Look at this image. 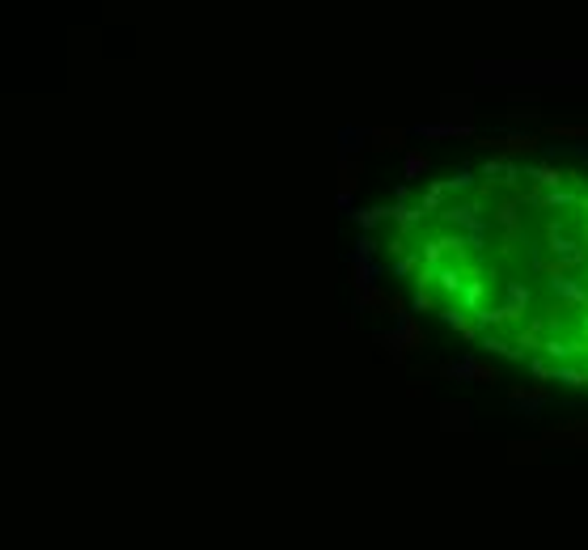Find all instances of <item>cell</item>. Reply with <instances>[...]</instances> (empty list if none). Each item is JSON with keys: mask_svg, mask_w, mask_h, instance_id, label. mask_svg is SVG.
I'll return each instance as SVG.
<instances>
[{"mask_svg": "<svg viewBox=\"0 0 588 550\" xmlns=\"http://www.w3.org/2000/svg\"><path fill=\"white\" fill-rule=\"evenodd\" d=\"M419 136H423V140H440V136H461V140H470L474 127H466V123H427V127H419Z\"/></svg>", "mask_w": 588, "mask_h": 550, "instance_id": "cell-1", "label": "cell"}, {"mask_svg": "<svg viewBox=\"0 0 588 550\" xmlns=\"http://www.w3.org/2000/svg\"><path fill=\"white\" fill-rule=\"evenodd\" d=\"M538 152V136H508L504 140V157H529Z\"/></svg>", "mask_w": 588, "mask_h": 550, "instance_id": "cell-2", "label": "cell"}, {"mask_svg": "<svg viewBox=\"0 0 588 550\" xmlns=\"http://www.w3.org/2000/svg\"><path fill=\"white\" fill-rule=\"evenodd\" d=\"M351 216H356V225H360V229H377L381 220H390L394 212H390V207H364V212H351Z\"/></svg>", "mask_w": 588, "mask_h": 550, "instance_id": "cell-3", "label": "cell"}, {"mask_svg": "<svg viewBox=\"0 0 588 550\" xmlns=\"http://www.w3.org/2000/svg\"><path fill=\"white\" fill-rule=\"evenodd\" d=\"M394 220H398V229L406 233V229H415L419 220H423V212H419V207H406V203H398V207H394Z\"/></svg>", "mask_w": 588, "mask_h": 550, "instance_id": "cell-4", "label": "cell"}, {"mask_svg": "<svg viewBox=\"0 0 588 550\" xmlns=\"http://www.w3.org/2000/svg\"><path fill=\"white\" fill-rule=\"evenodd\" d=\"M402 174H406V178H419V174H427V152H406V161H402Z\"/></svg>", "mask_w": 588, "mask_h": 550, "instance_id": "cell-5", "label": "cell"}, {"mask_svg": "<svg viewBox=\"0 0 588 550\" xmlns=\"http://www.w3.org/2000/svg\"><path fill=\"white\" fill-rule=\"evenodd\" d=\"M381 347H386V352H390L394 360H402V356L411 352V343L402 339V330H398V335H381Z\"/></svg>", "mask_w": 588, "mask_h": 550, "instance_id": "cell-6", "label": "cell"}, {"mask_svg": "<svg viewBox=\"0 0 588 550\" xmlns=\"http://www.w3.org/2000/svg\"><path fill=\"white\" fill-rule=\"evenodd\" d=\"M529 178H533V182H542V187H559L567 174H559V170H550V165H542V170H529Z\"/></svg>", "mask_w": 588, "mask_h": 550, "instance_id": "cell-7", "label": "cell"}, {"mask_svg": "<svg viewBox=\"0 0 588 550\" xmlns=\"http://www.w3.org/2000/svg\"><path fill=\"white\" fill-rule=\"evenodd\" d=\"M402 136H406V132H398V127H394V132H377L372 140H377V148H394V144H402Z\"/></svg>", "mask_w": 588, "mask_h": 550, "instance_id": "cell-8", "label": "cell"}, {"mask_svg": "<svg viewBox=\"0 0 588 550\" xmlns=\"http://www.w3.org/2000/svg\"><path fill=\"white\" fill-rule=\"evenodd\" d=\"M550 136H567V140H571V136H584V140H588V127H571V123H555V127H550Z\"/></svg>", "mask_w": 588, "mask_h": 550, "instance_id": "cell-9", "label": "cell"}, {"mask_svg": "<svg viewBox=\"0 0 588 550\" xmlns=\"http://www.w3.org/2000/svg\"><path fill=\"white\" fill-rule=\"evenodd\" d=\"M372 254H377V242H372V237L364 233V237H360V246H356V258H364V262H368Z\"/></svg>", "mask_w": 588, "mask_h": 550, "instance_id": "cell-10", "label": "cell"}, {"mask_svg": "<svg viewBox=\"0 0 588 550\" xmlns=\"http://www.w3.org/2000/svg\"><path fill=\"white\" fill-rule=\"evenodd\" d=\"M423 309H432V297L419 288V297H415V313H423Z\"/></svg>", "mask_w": 588, "mask_h": 550, "instance_id": "cell-11", "label": "cell"}, {"mask_svg": "<svg viewBox=\"0 0 588 550\" xmlns=\"http://www.w3.org/2000/svg\"><path fill=\"white\" fill-rule=\"evenodd\" d=\"M478 381H495V368L491 364H478Z\"/></svg>", "mask_w": 588, "mask_h": 550, "instance_id": "cell-12", "label": "cell"}]
</instances>
